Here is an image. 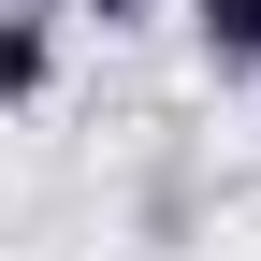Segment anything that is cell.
<instances>
[{
	"label": "cell",
	"instance_id": "cell-2",
	"mask_svg": "<svg viewBox=\"0 0 261 261\" xmlns=\"http://www.w3.org/2000/svg\"><path fill=\"white\" fill-rule=\"evenodd\" d=\"M189 44L203 73H261V0H189Z\"/></svg>",
	"mask_w": 261,
	"mask_h": 261
},
{
	"label": "cell",
	"instance_id": "cell-1",
	"mask_svg": "<svg viewBox=\"0 0 261 261\" xmlns=\"http://www.w3.org/2000/svg\"><path fill=\"white\" fill-rule=\"evenodd\" d=\"M44 87H58V15L0 0V102H44Z\"/></svg>",
	"mask_w": 261,
	"mask_h": 261
},
{
	"label": "cell",
	"instance_id": "cell-3",
	"mask_svg": "<svg viewBox=\"0 0 261 261\" xmlns=\"http://www.w3.org/2000/svg\"><path fill=\"white\" fill-rule=\"evenodd\" d=\"M87 15H102V29H116V15H130V0H87Z\"/></svg>",
	"mask_w": 261,
	"mask_h": 261
}]
</instances>
